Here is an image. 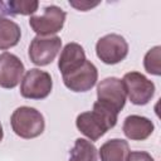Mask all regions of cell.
Here are the masks:
<instances>
[{
  "instance_id": "obj_2",
  "label": "cell",
  "mask_w": 161,
  "mask_h": 161,
  "mask_svg": "<svg viewBox=\"0 0 161 161\" xmlns=\"http://www.w3.org/2000/svg\"><path fill=\"white\" fill-rule=\"evenodd\" d=\"M10 125L14 133L25 140L40 136L45 128L44 116L29 106L18 107L10 117Z\"/></svg>"
},
{
  "instance_id": "obj_6",
  "label": "cell",
  "mask_w": 161,
  "mask_h": 161,
  "mask_svg": "<svg viewBox=\"0 0 161 161\" xmlns=\"http://www.w3.org/2000/svg\"><path fill=\"white\" fill-rule=\"evenodd\" d=\"M126 94L136 106L147 104L155 94V84L140 72H128L122 78Z\"/></svg>"
},
{
  "instance_id": "obj_16",
  "label": "cell",
  "mask_w": 161,
  "mask_h": 161,
  "mask_svg": "<svg viewBox=\"0 0 161 161\" xmlns=\"http://www.w3.org/2000/svg\"><path fill=\"white\" fill-rule=\"evenodd\" d=\"M6 14L11 15H31L38 10L39 3L38 1H29V0H10L8 4Z\"/></svg>"
},
{
  "instance_id": "obj_21",
  "label": "cell",
  "mask_w": 161,
  "mask_h": 161,
  "mask_svg": "<svg viewBox=\"0 0 161 161\" xmlns=\"http://www.w3.org/2000/svg\"><path fill=\"white\" fill-rule=\"evenodd\" d=\"M3 137H4V131H3V126L0 123V142L3 141Z\"/></svg>"
},
{
  "instance_id": "obj_12",
  "label": "cell",
  "mask_w": 161,
  "mask_h": 161,
  "mask_svg": "<svg viewBox=\"0 0 161 161\" xmlns=\"http://www.w3.org/2000/svg\"><path fill=\"white\" fill-rule=\"evenodd\" d=\"M86 60L87 58H86V52L83 47L78 43L72 42L65 44L64 48L62 49L58 59V68L62 75H64L79 68Z\"/></svg>"
},
{
  "instance_id": "obj_8",
  "label": "cell",
  "mask_w": 161,
  "mask_h": 161,
  "mask_svg": "<svg viewBox=\"0 0 161 161\" xmlns=\"http://www.w3.org/2000/svg\"><path fill=\"white\" fill-rule=\"evenodd\" d=\"M126 89L122 79L116 77H107L97 86V101L112 107L118 113L126 104Z\"/></svg>"
},
{
  "instance_id": "obj_13",
  "label": "cell",
  "mask_w": 161,
  "mask_h": 161,
  "mask_svg": "<svg viewBox=\"0 0 161 161\" xmlns=\"http://www.w3.org/2000/svg\"><path fill=\"white\" fill-rule=\"evenodd\" d=\"M130 152V145L126 140L111 138L99 147L98 156L101 161H127Z\"/></svg>"
},
{
  "instance_id": "obj_20",
  "label": "cell",
  "mask_w": 161,
  "mask_h": 161,
  "mask_svg": "<svg viewBox=\"0 0 161 161\" xmlns=\"http://www.w3.org/2000/svg\"><path fill=\"white\" fill-rule=\"evenodd\" d=\"M6 9H5V4L3 1H0V14H5Z\"/></svg>"
},
{
  "instance_id": "obj_3",
  "label": "cell",
  "mask_w": 161,
  "mask_h": 161,
  "mask_svg": "<svg viewBox=\"0 0 161 161\" xmlns=\"http://www.w3.org/2000/svg\"><path fill=\"white\" fill-rule=\"evenodd\" d=\"M53 88L52 75L39 68L26 70L20 82V94L26 99H44Z\"/></svg>"
},
{
  "instance_id": "obj_4",
  "label": "cell",
  "mask_w": 161,
  "mask_h": 161,
  "mask_svg": "<svg viewBox=\"0 0 161 161\" xmlns=\"http://www.w3.org/2000/svg\"><path fill=\"white\" fill-rule=\"evenodd\" d=\"M65 18L67 13L62 8L57 5H49L44 8L40 15H31L29 19V25L33 31L36 33V35H54L63 29Z\"/></svg>"
},
{
  "instance_id": "obj_7",
  "label": "cell",
  "mask_w": 161,
  "mask_h": 161,
  "mask_svg": "<svg viewBox=\"0 0 161 161\" xmlns=\"http://www.w3.org/2000/svg\"><path fill=\"white\" fill-rule=\"evenodd\" d=\"M96 54L104 64H117L122 62L128 54L127 40L116 33L107 34L97 40Z\"/></svg>"
},
{
  "instance_id": "obj_5",
  "label": "cell",
  "mask_w": 161,
  "mask_h": 161,
  "mask_svg": "<svg viewBox=\"0 0 161 161\" xmlns=\"http://www.w3.org/2000/svg\"><path fill=\"white\" fill-rule=\"evenodd\" d=\"M62 48V39L57 35H48V36H40L36 35L33 38L28 57L30 62L38 67H44L50 64Z\"/></svg>"
},
{
  "instance_id": "obj_17",
  "label": "cell",
  "mask_w": 161,
  "mask_h": 161,
  "mask_svg": "<svg viewBox=\"0 0 161 161\" xmlns=\"http://www.w3.org/2000/svg\"><path fill=\"white\" fill-rule=\"evenodd\" d=\"M143 67L147 73L153 75L161 74V47L156 45L151 48L143 58Z\"/></svg>"
},
{
  "instance_id": "obj_11",
  "label": "cell",
  "mask_w": 161,
  "mask_h": 161,
  "mask_svg": "<svg viewBox=\"0 0 161 161\" xmlns=\"http://www.w3.org/2000/svg\"><path fill=\"white\" fill-rule=\"evenodd\" d=\"M155 130L152 121L147 117L131 114L123 121L122 131L125 136L131 141H145L147 140Z\"/></svg>"
},
{
  "instance_id": "obj_18",
  "label": "cell",
  "mask_w": 161,
  "mask_h": 161,
  "mask_svg": "<svg viewBox=\"0 0 161 161\" xmlns=\"http://www.w3.org/2000/svg\"><path fill=\"white\" fill-rule=\"evenodd\" d=\"M127 161H155L153 157L146 151H131Z\"/></svg>"
},
{
  "instance_id": "obj_15",
  "label": "cell",
  "mask_w": 161,
  "mask_h": 161,
  "mask_svg": "<svg viewBox=\"0 0 161 161\" xmlns=\"http://www.w3.org/2000/svg\"><path fill=\"white\" fill-rule=\"evenodd\" d=\"M68 161H98V150L92 141L77 138L74 146L69 151Z\"/></svg>"
},
{
  "instance_id": "obj_9",
  "label": "cell",
  "mask_w": 161,
  "mask_h": 161,
  "mask_svg": "<svg viewBox=\"0 0 161 161\" xmlns=\"http://www.w3.org/2000/svg\"><path fill=\"white\" fill-rule=\"evenodd\" d=\"M62 77L64 86L72 92H87L96 86L98 79V70L92 62L86 60L79 68Z\"/></svg>"
},
{
  "instance_id": "obj_19",
  "label": "cell",
  "mask_w": 161,
  "mask_h": 161,
  "mask_svg": "<svg viewBox=\"0 0 161 161\" xmlns=\"http://www.w3.org/2000/svg\"><path fill=\"white\" fill-rule=\"evenodd\" d=\"M69 5L75 8L79 11H88L92 8H96L97 5H99V3H91V1H69Z\"/></svg>"
},
{
  "instance_id": "obj_1",
  "label": "cell",
  "mask_w": 161,
  "mask_h": 161,
  "mask_svg": "<svg viewBox=\"0 0 161 161\" xmlns=\"http://www.w3.org/2000/svg\"><path fill=\"white\" fill-rule=\"evenodd\" d=\"M118 112L112 107L96 101L93 109L82 112L75 118V126L89 141H97L117 123Z\"/></svg>"
},
{
  "instance_id": "obj_14",
  "label": "cell",
  "mask_w": 161,
  "mask_h": 161,
  "mask_svg": "<svg viewBox=\"0 0 161 161\" xmlns=\"http://www.w3.org/2000/svg\"><path fill=\"white\" fill-rule=\"evenodd\" d=\"M21 36L20 26L8 18H0V50L15 47Z\"/></svg>"
},
{
  "instance_id": "obj_10",
  "label": "cell",
  "mask_w": 161,
  "mask_h": 161,
  "mask_svg": "<svg viewBox=\"0 0 161 161\" xmlns=\"http://www.w3.org/2000/svg\"><path fill=\"white\" fill-rule=\"evenodd\" d=\"M24 64L13 53L4 52L0 54V87L6 89L15 88L24 75Z\"/></svg>"
}]
</instances>
